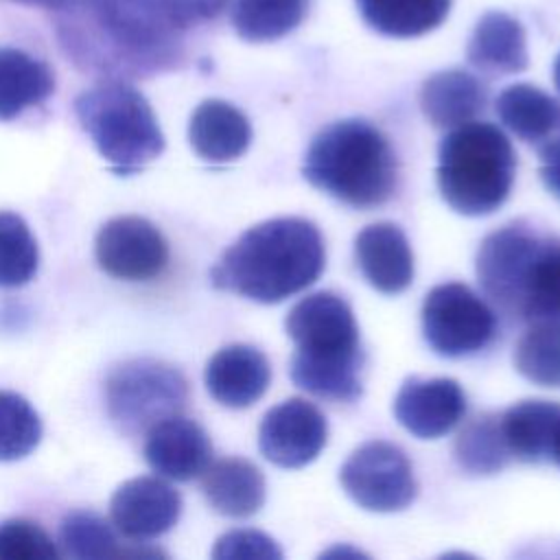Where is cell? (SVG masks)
<instances>
[{
  "label": "cell",
  "instance_id": "obj_1",
  "mask_svg": "<svg viewBox=\"0 0 560 560\" xmlns=\"http://www.w3.org/2000/svg\"><path fill=\"white\" fill-rule=\"evenodd\" d=\"M55 31L77 68L105 79L147 77L184 59L182 31L162 0H61Z\"/></svg>",
  "mask_w": 560,
  "mask_h": 560
},
{
  "label": "cell",
  "instance_id": "obj_2",
  "mask_svg": "<svg viewBox=\"0 0 560 560\" xmlns=\"http://www.w3.org/2000/svg\"><path fill=\"white\" fill-rule=\"evenodd\" d=\"M326 265L319 230L300 217H278L245 230L210 269L217 289L260 304L311 287Z\"/></svg>",
  "mask_w": 560,
  "mask_h": 560
},
{
  "label": "cell",
  "instance_id": "obj_3",
  "mask_svg": "<svg viewBox=\"0 0 560 560\" xmlns=\"http://www.w3.org/2000/svg\"><path fill=\"white\" fill-rule=\"evenodd\" d=\"M475 269L483 293L508 317L560 324V236L512 221L481 241Z\"/></svg>",
  "mask_w": 560,
  "mask_h": 560
},
{
  "label": "cell",
  "instance_id": "obj_4",
  "mask_svg": "<svg viewBox=\"0 0 560 560\" xmlns=\"http://www.w3.org/2000/svg\"><path fill=\"white\" fill-rule=\"evenodd\" d=\"M295 343L289 363L291 381L326 400L354 402L361 392L363 348L350 304L330 291L302 298L284 319Z\"/></svg>",
  "mask_w": 560,
  "mask_h": 560
},
{
  "label": "cell",
  "instance_id": "obj_5",
  "mask_svg": "<svg viewBox=\"0 0 560 560\" xmlns=\"http://www.w3.org/2000/svg\"><path fill=\"white\" fill-rule=\"evenodd\" d=\"M302 175L352 208H376L398 186V160L387 136L361 118L335 120L311 140Z\"/></svg>",
  "mask_w": 560,
  "mask_h": 560
},
{
  "label": "cell",
  "instance_id": "obj_6",
  "mask_svg": "<svg viewBox=\"0 0 560 560\" xmlns=\"http://www.w3.org/2000/svg\"><path fill=\"white\" fill-rule=\"evenodd\" d=\"M516 155L508 136L492 122L468 120L453 127L438 149V188L459 214L483 217L510 197Z\"/></svg>",
  "mask_w": 560,
  "mask_h": 560
},
{
  "label": "cell",
  "instance_id": "obj_7",
  "mask_svg": "<svg viewBox=\"0 0 560 560\" xmlns=\"http://www.w3.org/2000/svg\"><path fill=\"white\" fill-rule=\"evenodd\" d=\"M74 114L114 173L142 171L164 151V133L149 101L122 79H105L74 98Z\"/></svg>",
  "mask_w": 560,
  "mask_h": 560
},
{
  "label": "cell",
  "instance_id": "obj_8",
  "mask_svg": "<svg viewBox=\"0 0 560 560\" xmlns=\"http://www.w3.org/2000/svg\"><path fill=\"white\" fill-rule=\"evenodd\" d=\"M188 400V383L179 370L155 359H129L105 378V407L114 427L144 435L160 420L175 416Z\"/></svg>",
  "mask_w": 560,
  "mask_h": 560
},
{
  "label": "cell",
  "instance_id": "obj_9",
  "mask_svg": "<svg viewBox=\"0 0 560 560\" xmlns=\"http://www.w3.org/2000/svg\"><path fill=\"white\" fill-rule=\"evenodd\" d=\"M422 335L440 357H472L497 339V315L468 284L444 282L424 298Z\"/></svg>",
  "mask_w": 560,
  "mask_h": 560
},
{
  "label": "cell",
  "instance_id": "obj_10",
  "mask_svg": "<svg viewBox=\"0 0 560 560\" xmlns=\"http://www.w3.org/2000/svg\"><path fill=\"white\" fill-rule=\"evenodd\" d=\"M339 481L346 494L370 512L405 510L418 494L411 462L389 442L361 444L341 466Z\"/></svg>",
  "mask_w": 560,
  "mask_h": 560
},
{
  "label": "cell",
  "instance_id": "obj_11",
  "mask_svg": "<svg viewBox=\"0 0 560 560\" xmlns=\"http://www.w3.org/2000/svg\"><path fill=\"white\" fill-rule=\"evenodd\" d=\"M94 254L98 267L120 280H151L168 262V243L144 217L122 214L101 225Z\"/></svg>",
  "mask_w": 560,
  "mask_h": 560
},
{
  "label": "cell",
  "instance_id": "obj_12",
  "mask_svg": "<svg viewBox=\"0 0 560 560\" xmlns=\"http://www.w3.org/2000/svg\"><path fill=\"white\" fill-rule=\"evenodd\" d=\"M328 440L326 416L304 398H289L271 407L258 427V448L280 468L311 464Z\"/></svg>",
  "mask_w": 560,
  "mask_h": 560
},
{
  "label": "cell",
  "instance_id": "obj_13",
  "mask_svg": "<svg viewBox=\"0 0 560 560\" xmlns=\"http://www.w3.org/2000/svg\"><path fill=\"white\" fill-rule=\"evenodd\" d=\"M116 529L136 542L166 534L182 514V497L164 477H133L116 488L109 501Z\"/></svg>",
  "mask_w": 560,
  "mask_h": 560
},
{
  "label": "cell",
  "instance_id": "obj_14",
  "mask_svg": "<svg viewBox=\"0 0 560 560\" xmlns=\"http://www.w3.org/2000/svg\"><path fill=\"white\" fill-rule=\"evenodd\" d=\"M396 420L416 438L435 440L466 413V394L453 378H407L394 398Z\"/></svg>",
  "mask_w": 560,
  "mask_h": 560
},
{
  "label": "cell",
  "instance_id": "obj_15",
  "mask_svg": "<svg viewBox=\"0 0 560 560\" xmlns=\"http://www.w3.org/2000/svg\"><path fill=\"white\" fill-rule=\"evenodd\" d=\"M144 459L164 479L190 481L210 466L212 444L201 424L175 413L144 433Z\"/></svg>",
  "mask_w": 560,
  "mask_h": 560
},
{
  "label": "cell",
  "instance_id": "obj_16",
  "mask_svg": "<svg viewBox=\"0 0 560 560\" xmlns=\"http://www.w3.org/2000/svg\"><path fill=\"white\" fill-rule=\"evenodd\" d=\"M208 394L223 407L245 409L269 387L267 357L247 343H232L212 354L203 372Z\"/></svg>",
  "mask_w": 560,
  "mask_h": 560
},
{
  "label": "cell",
  "instance_id": "obj_17",
  "mask_svg": "<svg viewBox=\"0 0 560 560\" xmlns=\"http://www.w3.org/2000/svg\"><path fill=\"white\" fill-rule=\"evenodd\" d=\"M354 258L363 278L381 293L396 295L413 280V254L405 232L387 221L363 228L354 238Z\"/></svg>",
  "mask_w": 560,
  "mask_h": 560
},
{
  "label": "cell",
  "instance_id": "obj_18",
  "mask_svg": "<svg viewBox=\"0 0 560 560\" xmlns=\"http://www.w3.org/2000/svg\"><path fill=\"white\" fill-rule=\"evenodd\" d=\"M188 140L201 160L225 164L247 151L252 127L238 107L219 98H208L199 103L190 116Z\"/></svg>",
  "mask_w": 560,
  "mask_h": 560
},
{
  "label": "cell",
  "instance_id": "obj_19",
  "mask_svg": "<svg viewBox=\"0 0 560 560\" xmlns=\"http://www.w3.org/2000/svg\"><path fill=\"white\" fill-rule=\"evenodd\" d=\"M466 57L486 74H514L527 68V39L518 20L503 11H488L475 26Z\"/></svg>",
  "mask_w": 560,
  "mask_h": 560
},
{
  "label": "cell",
  "instance_id": "obj_20",
  "mask_svg": "<svg viewBox=\"0 0 560 560\" xmlns=\"http://www.w3.org/2000/svg\"><path fill=\"white\" fill-rule=\"evenodd\" d=\"M488 101L486 85L466 70H442L431 74L420 90V107L427 120L442 129H453L475 120Z\"/></svg>",
  "mask_w": 560,
  "mask_h": 560
},
{
  "label": "cell",
  "instance_id": "obj_21",
  "mask_svg": "<svg viewBox=\"0 0 560 560\" xmlns=\"http://www.w3.org/2000/svg\"><path fill=\"white\" fill-rule=\"evenodd\" d=\"M201 490L210 508L230 518H247L265 503V477L243 457H225L203 470Z\"/></svg>",
  "mask_w": 560,
  "mask_h": 560
},
{
  "label": "cell",
  "instance_id": "obj_22",
  "mask_svg": "<svg viewBox=\"0 0 560 560\" xmlns=\"http://www.w3.org/2000/svg\"><path fill=\"white\" fill-rule=\"evenodd\" d=\"M560 418V402L521 400L499 413L501 435L512 459L525 464L549 462L553 427Z\"/></svg>",
  "mask_w": 560,
  "mask_h": 560
},
{
  "label": "cell",
  "instance_id": "obj_23",
  "mask_svg": "<svg viewBox=\"0 0 560 560\" xmlns=\"http://www.w3.org/2000/svg\"><path fill=\"white\" fill-rule=\"evenodd\" d=\"M52 92L55 74L42 59L18 48L0 50V120L18 118Z\"/></svg>",
  "mask_w": 560,
  "mask_h": 560
},
{
  "label": "cell",
  "instance_id": "obj_24",
  "mask_svg": "<svg viewBox=\"0 0 560 560\" xmlns=\"http://www.w3.org/2000/svg\"><path fill=\"white\" fill-rule=\"evenodd\" d=\"M499 120L523 142L540 144L560 127V101L532 83L508 85L494 103Z\"/></svg>",
  "mask_w": 560,
  "mask_h": 560
},
{
  "label": "cell",
  "instance_id": "obj_25",
  "mask_svg": "<svg viewBox=\"0 0 560 560\" xmlns=\"http://www.w3.org/2000/svg\"><path fill=\"white\" fill-rule=\"evenodd\" d=\"M370 28L387 37H418L438 28L453 0H354Z\"/></svg>",
  "mask_w": 560,
  "mask_h": 560
},
{
  "label": "cell",
  "instance_id": "obj_26",
  "mask_svg": "<svg viewBox=\"0 0 560 560\" xmlns=\"http://www.w3.org/2000/svg\"><path fill=\"white\" fill-rule=\"evenodd\" d=\"M306 9L308 0H234L232 26L245 42H273L289 35Z\"/></svg>",
  "mask_w": 560,
  "mask_h": 560
},
{
  "label": "cell",
  "instance_id": "obj_27",
  "mask_svg": "<svg viewBox=\"0 0 560 560\" xmlns=\"http://www.w3.org/2000/svg\"><path fill=\"white\" fill-rule=\"evenodd\" d=\"M455 459L470 475H494L503 470L512 455L499 427V413L475 416L455 440Z\"/></svg>",
  "mask_w": 560,
  "mask_h": 560
},
{
  "label": "cell",
  "instance_id": "obj_28",
  "mask_svg": "<svg viewBox=\"0 0 560 560\" xmlns=\"http://www.w3.org/2000/svg\"><path fill=\"white\" fill-rule=\"evenodd\" d=\"M514 368L540 387H560V324H529L514 346Z\"/></svg>",
  "mask_w": 560,
  "mask_h": 560
},
{
  "label": "cell",
  "instance_id": "obj_29",
  "mask_svg": "<svg viewBox=\"0 0 560 560\" xmlns=\"http://www.w3.org/2000/svg\"><path fill=\"white\" fill-rule=\"evenodd\" d=\"M39 265L37 241L26 221L0 210V287L18 289L33 280Z\"/></svg>",
  "mask_w": 560,
  "mask_h": 560
},
{
  "label": "cell",
  "instance_id": "obj_30",
  "mask_svg": "<svg viewBox=\"0 0 560 560\" xmlns=\"http://www.w3.org/2000/svg\"><path fill=\"white\" fill-rule=\"evenodd\" d=\"M59 545L66 556L79 560H103L120 558L122 547L112 525L88 510H77L63 516L59 527Z\"/></svg>",
  "mask_w": 560,
  "mask_h": 560
},
{
  "label": "cell",
  "instance_id": "obj_31",
  "mask_svg": "<svg viewBox=\"0 0 560 560\" xmlns=\"http://www.w3.org/2000/svg\"><path fill=\"white\" fill-rule=\"evenodd\" d=\"M42 440V420L33 405L9 389H0V462L26 457Z\"/></svg>",
  "mask_w": 560,
  "mask_h": 560
},
{
  "label": "cell",
  "instance_id": "obj_32",
  "mask_svg": "<svg viewBox=\"0 0 560 560\" xmlns=\"http://www.w3.org/2000/svg\"><path fill=\"white\" fill-rule=\"evenodd\" d=\"M59 549L33 521L9 518L0 523V560H50Z\"/></svg>",
  "mask_w": 560,
  "mask_h": 560
},
{
  "label": "cell",
  "instance_id": "obj_33",
  "mask_svg": "<svg viewBox=\"0 0 560 560\" xmlns=\"http://www.w3.org/2000/svg\"><path fill=\"white\" fill-rule=\"evenodd\" d=\"M212 558L232 560V558H260V560H280L282 551L276 540L258 529H232L217 538Z\"/></svg>",
  "mask_w": 560,
  "mask_h": 560
},
{
  "label": "cell",
  "instance_id": "obj_34",
  "mask_svg": "<svg viewBox=\"0 0 560 560\" xmlns=\"http://www.w3.org/2000/svg\"><path fill=\"white\" fill-rule=\"evenodd\" d=\"M173 24L184 33L223 13L230 0H162Z\"/></svg>",
  "mask_w": 560,
  "mask_h": 560
},
{
  "label": "cell",
  "instance_id": "obj_35",
  "mask_svg": "<svg viewBox=\"0 0 560 560\" xmlns=\"http://www.w3.org/2000/svg\"><path fill=\"white\" fill-rule=\"evenodd\" d=\"M538 158L545 188L560 199V127L538 144Z\"/></svg>",
  "mask_w": 560,
  "mask_h": 560
},
{
  "label": "cell",
  "instance_id": "obj_36",
  "mask_svg": "<svg viewBox=\"0 0 560 560\" xmlns=\"http://www.w3.org/2000/svg\"><path fill=\"white\" fill-rule=\"evenodd\" d=\"M549 462H553L560 468V418L553 427V435H551V446H549Z\"/></svg>",
  "mask_w": 560,
  "mask_h": 560
},
{
  "label": "cell",
  "instance_id": "obj_37",
  "mask_svg": "<svg viewBox=\"0 0 560 560\" xmlns=\"http://www.w3.org/2000/svg\"><path fill=\"white\" fill-rule=\"evenodd\" d=\"M11 2H20V4H31V7H44V9H50V11H55L59 4H61V0H11Z\"/></svg>",
  "mask_w": 560,
  "mask_h": 560
},
{
  "label": "cell",
  "instance_id": "obj_38",
  "mask_svg": "<svg viewBox=\"0 0 560 560\" xmlns=\"http://www.w3.org/2000/svg\"><path fill=\"white\" fill-rule=\"evenodd\" d=\"M553 83H556V88L560 92V52H558V57L553 61Z\"/></svg>",
  "mask_w": 560,
  "mask_h": 560
}]
</instances>
